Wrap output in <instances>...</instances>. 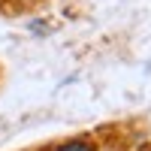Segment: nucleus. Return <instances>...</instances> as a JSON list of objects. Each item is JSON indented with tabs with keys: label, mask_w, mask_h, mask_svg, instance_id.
Here are the masks:
<instances>
[{
	"label": "nucleus",
	"mask_w": 151,
	"mask_h": 151,
	"mask_svg": "<svg viewBox=\"0 0 151 151\" xmlns=\"http://www.w3.org/2000/svg\"><path fill=\"white\" fill-rule=\"evenodd\" d=\"M48 151H100V139L94 133H79L73 139H64V142L52 145Z\"/></svg>",
	"instance_id": "nucleus-1"
},
{
	"label": "nucleus",
	"mask_w": 151,
	"mask_h": 151,
	"mask_svg": "<svg viewBox=\"0 0 151 151\" xmlns=\"http://www.w3.org/2000/svg\"><path fill=\"white\" fill-rule=\"evenodd\" d=\"M27 30H30L33 36H48V33L58 30V24H55V21H45V18H30V21H27Z\"/></svg>",
	"instance_id": "nucleus-2"
}]
</instances>
